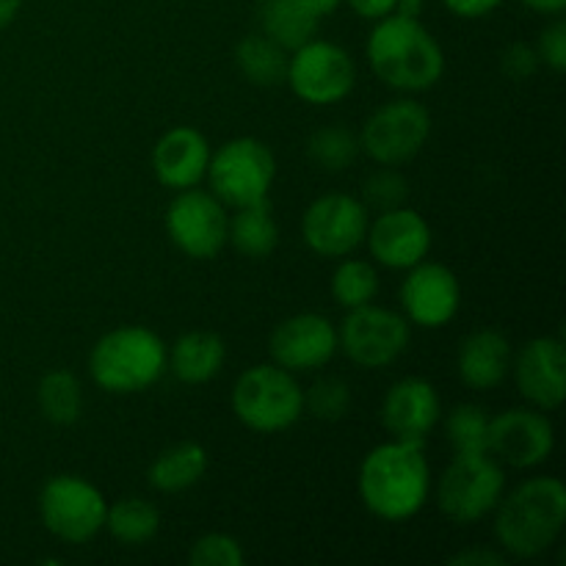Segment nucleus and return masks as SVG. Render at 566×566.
Here are the masks:
<instances>
[{
	"mask_svg": "<svg viewBox=\"0 0 566 566\" xmlns=\"http://www.w3.org/2000/svg\"><path fill=\"white\" fill-rule=\"evenodd\" d=\"M359 497L365 509L387 523L415 517L429 501L431 473L423 442L392 440L374 448L359 468Z\"/></svg>",
	"mask_w": 566,
	"mask_h": 566,
	"instance_id": "obj_1",
	"label": "nucleus"
},
{
	"mask_svg": "<svg viewBox=\"0 0 566 566\" xmlns=\"http://www.w3.org/2000/svg\"><path fill=\"white\" fill-rule=\"evenodd\" d=\"M365 53L376 77L401 92H426L446 72L440 42L412 17L387 14L376 20Z\"/></svg>",
	"mask_w": 566,
	"mask_h": 566,
	"instance_id": "obj_2",
	"label": "nucleus"
},
{
	"mask_svg": "<svg viewBox=\"0 0 566 566\" xmlns=\"http://www.w3.org/2000/svg\"><path fill=\"white\" fill-rule=\"evenodd\" d=\"M495 536L514 558H536L558 539L566 523V486L553 475L520 484L497 503Z\"/></svg>",
	"mask_w": 566,
	"mask_h": 566,
	"instance_id": "obj_3",
	"label": "nucleus"
},
{
	"mask_svg": "<svg viewBox=\"0 0 566 566\" xmlns=\"http://www.w3.org/2000/svg\"><path fill=\"white\" fill-rule=\"evenodd\" d=\"M169 352L147 326H122L99 337L88 357L94 385L125 396L153 387L164 376Z\"/></svg>",
	"mask_w": 566,
	"mask_h": 566,
	"instance_id": "obj_4",
	"label": "nucleus"
},
{
	"mask_svg": "<svg viewBox=\"0 0 566 566\" xmlns=\"http://www.w3.org/2000/svg\"><path fill=\"white\" fill-rule=\"evenodd\" d=\"M232 412L258 434L285 431L302 418L304 392L291 370L276 363L243 370L232 390Z\"/></svg>",
	"mask_w": 566,
	"mask_h": 566,
	"instance_id": "obj_5",
	"label": "nucleus"
},
{
	"mask_svg": "<svg viewBox=\"0 0 566 566\" xmlns=\"http://www.w3.org/2000/svg\"><path fill=\"white\" fill-rule=\"evenodd\" d=\"M506 475L492 453H457L437 484V503L448 520L470 525L495 512Z\"/></svg>",
	"mask_w": 566,
	"mask_h": 566,
	"instance_id": "obj_6",
	"label": "nucleus"
},
{
	"mask_svg": "<svg viewBox=\"0 0 566 566\" xmlns=\"http://www.w3.org/2000/svg\"><path fill=\"white\" fill-rule=\"evenodd\" d=\"M205 175H208L213 197L232 208H243V205L269 199L276 177V160L263 142L243 136L216 149Z\"/></svg>",
	"mask_w": 566,
	"mask_h": 566,
	"instance_id": "obj_7",
	"label": "nucleus"
},
{
	"mask_svg": "<svg viewBox=\"0 0 566 566\" xmlns=\"http://www.w3.org/2000/svg\"><path fill=\"white\" fill-rule=\"evenodd\" d=\"M105 512H108V503L103 492L81 475H55L39 495V514H42L44 528L55 539L70 542V545L94 539L105 528Z\"/></svg>",
	"mask_w": 566,
	"mask_h": 566,
	"instance_id": "obj_8",
	"label": "nucleus"
},
{
	"mask_svg": "<svg viewBox=\"0 0 566 566\" xmlns=\"http://www.w3.org/2000/svg\"><path fill=\"white\" fill-rule=\"evenodd\" d=\"M285 81L304 103L335 105L352 94L357 83V66L340 44L310 39L287 59Z\"/></svg>",
	"mask_w": 566,
	"mask_h": 566,
	"instance_id": "obj_9",
	"label": "nucleus"
},
{
	"mask_svg": "<svg viewBox=\"0 0 566 566\" xmlns=\"http://www.w3.org/2000/svg\"><path fill=\"white\" fill-rule=\"evenodd\" d=\"M431 133V116L415 99H392L368 116L359 133V149L381 166H401L423 149Z\"/></svg>",
	"mask_w": 566,
	"mask_h": 566,
	"instance_id": "obj_10",
	"label": "nucleus"
},
{
	"mask_svg": "<svg viewBox=\"0 0 566 566\" xmlns=\"http://www.w3.org/2000/svg\"><path fill=\"white\" fill-rule=\"evenodd\" d=\"M407 343L409 321L392 310L376 307L374 302L348 310L346 321L337 329V348H343L354 365L368 370H379L396 363Z\"/></svg>",
	"mask_w": 566,
	"mask_h": 566,
	"instance_id": "obj_11",
	"label": "nucleus"
},
{
	"mask_svg": "<svg viewBox=\"0 0 566 566\" xmlns=\"http://www.w3.org/2000/svg\"><path fill=\"white\" fill-rule=\"evenodd\" d=\"M227 216L224 202L208 191H197V186L186 188L171 199L166 210V230L175 247L193 260H210L227 243Z\"/></svg>",
	"mask_w": 566,
	"mask_h": 566,
	"instance_id": "obj_12",
	"label": "nucleus"
},
{
	"mask_svg": "<svg viewBox=\"0 0 566 566\" xmlns=\"http://www.w3.org/2000/svg\"><path fill=\"white\" fill-rule=\"evenodd\" d=\"M302 235L321 258H346L368 235V210L348 193H326L304 213Z\"/></svg>",
	"mask_w": 566,
	"mask_h": 566,
	"instance_id": "obj_13",
	"label": "nucleus"
},
{
	"mask_svg": "<svg viewBox=\"0 0 566 566\" xmlns=\"http://www.w3.org/2000/svg\"><path fill=\"white\" fill-rule=\"evenodd\" d=\"M401 285V307L407 321L423 326V329H437V326L451 324L453 315L462 304V287H459L457 274L442 263H423L407 269Z\"/></svg>",
	"mask_w": 566,
	"mask_h": 566,
	"instance_id": "obj_14",
	"label": "nucleus"
},
{
	"mask_svg": "<svg viewBox=\"0 0 566 566\" xmlns=\"http://www.w3.org/2000/svg\"><path fill=\"white\" fill-rule=\"evenodd\" d=\"M556 446L553 423L542 409H506L490 420V453L512 468L547 462Z\"/></svg>",
	"mask_w": 566,
	"mask_h": 566,
	"instance_id": "obj_15",
	"label": "nucleus"
},
{
	"mask_svg": "<svg viewBox=\"0 0 566 566\" xmlns=\"http://www.w3.org/2000/svg\"><path fill=\"white\" fill-rule=\"evenodd\" d=\"M269 352L271 359L291 374L324 368L337 352V329L318 313L291 315L271 332Z\"/></svg>",
	"mask_w": 566,
	"mask_h": 566,
	"instance_id": "obj_16",
	"label": "nucleus"
},
{
	"mask_svg": "<svg viewBox=\"0 0 566 566\" xmlns=\"http://www.w3.org/2000/svg\"><path fill=\"white\" fill-rule=\"evenodd\" d=\"M520 396L536 409H558L566 396V352L562 337H534L512 359Z\"/></svg>",
	"mask_w": 566,
	"mask_h": 566,
	"instance_id": "obj_17",
	"label": "nucleus"
},
{
	"mask_svg": "<svg viewBox=\"0 0 566 566\" xmlns=\"http://www.w3.org/2000/svg\"><path fill=\"white\" fill-rule=\"evenodd\" d=\"M370 254L387 269H412L420 260H426L431 249V227L418 210L392 208L376 216L374 224H368Z\"/></svg>",
	"mask_w": 566,
	"mask_h": 566,
	"instance_id": "obj_18",
	"label": "nucleus"
},
{
	"mask_svg": "<svg viewBox=\"0 0 566 566\" xmlns=\"http://www.w3.org/2000/svg\"><path fill=\"white\" fill-rule=\"evenodd\" d=\"M440 420V396L434 385L418 376L396 381L381 401V423L396 440L423 442Z\"/></svg>",
	"mask_w": 566,
	"mask_h": 566,
	"instance_id": "obj_19",
	"label": "nucleus"
},
{
	"mask_svg": "<svg viewBox=\"0 0 566 566\" xmlns=\"http://www.w3.org/2000/svg\"><path fill=\"white\" fill-rule=\"evenodd\" d=\"M210 164V147L193 127H171L158 138L153 149V169L160 186L171 191L193 188L205 177Z\"/></svg>",
	"mask_w": 566,
	"mask_h": 566,
	"instance_id": "obj_20",
	"label": "nucleus"
},
{
	"mask_svg": "<svg viewBox=\"0 0 566 566\" xmlns=\"http://www.w3.org/2000/svg\"><path fill=\"white\" fill-rule=\"evenodd\" d=\"M459 376L473 390H492L512 370V346L495 329H479L468 335L459 346Z\"/></svg>",
	"mask_w": 566,
	"mask_h": 566,
	"instance_id": "obj_21",
	"label": "nucleus"
},
{
	"mask_svg": "<svg viewBox=\"0 0 566 566\" xmlns=\"http://www.w3.org/2000/svg\"><path fill=\"white\" fill-rule=\"evenodd\" d=\"M227 357L224 340L213 332H188L177 337L169 354V368L186 385H205L221 370Z\"/></svg>",
	"mask_w": 566,
	"mask_h": 566,
	"instance_id": "obj_22",
	"label": "nucleus"
},
{
	"mask_svg": "<svg viewBox=\"0 0 566 566\" xmlns=\"http://www.w3.org/2000/svg\"><path fill=\"white\" fill-rule=\"evenodd\" d=\"M227 241L243 258H269L276 249V243H280V227H276L274 213H271L269 199H260V202L238 208V213L230 219V227H227Z\"/></svg>",
	"mask_w": 566,
	"mask_h": 566,
	"instance_id": "obj_23",
	"label": "nucleus"
},
{
	"mask_svg": "<svg viewBox=\"0 0 566 566\" xmlns=\"http://www.w3.org/2000/svg\"><path fill=\"white\" fill-rule=\"evenodd\" d=\"M260 25H263V33L271 42L293 53V50L302 48L315 36L318 17L310 14L298 0H263Z\"/></svg>",
	"mask_w": 566,
	"mask_h": 566,
	"instance_id": "obj_24",
	"label": "nucleus"
},
{
	"mask_svg": "<svg viewBox=\"0 0 566 566\" xmlns=\"http://www.w3.org/2000/svg\"><path fill=\"white\" fill-rule=\"evenodd\" d=\"M208 470V453L199 442H177L166 448L149 468V484L158 492H182Z\"/></svg>",
	"mask_w": 566,
	"mask_h": 566,
	"instance_id": "obj_25",
	"label": "nucleus"
},
{
	"mask_svg": "<svg viewBox=\"0 0 566 566\" xmlns=\"http://www.w3.org/2000/svg\"><path fill=\"white\" fill-rule=\"evenodd\" d=\"M287 50L271 42L265 33H249L238 42L235 61L249 83L254 86H276L287 77Z\"/></svg>",
	"mask_w": 566,
	"mask_h": 566,
	"instance_id": "obj_26",
	"label": "nucleus"
},
{
	"mask_svg": "<svg viewBox=\"0 0 566 566\" xmlns=\"http://www.w3.org/2000/svg\"><path fill=\"white\" fill-rule=\"evenodd\" d=\"M105 528L119 545H147L160 528V514L144 497H125L105 512Z\"/></svg>",
	"mask_w": 566,
	"mask_h": 566,
	"instance_id": "obj_27",
	"label": "nucleus"
},
{
	"mask_svg": "<svg viewBox=\"0 0 566 566\" xmlns=\"http://www.w3.org/2000/svg\"><path fill=\"white\" fill-rule=\"evenodd\" d=\"M39 409L44 418L55 426H70L81 418L83 392L81 381L70 370H50L42 381H39Z\"/></svg>",
	"mask_w": 566,
	"mask_h": 566,
	"instance_id": "obj_28",
	"label": "nucleus"
},
{
	"mask_svg": "<svg viewBox=\"0 0 566 566\" xmlns=\"http://www.w3.org/2000/svg\"><path fill=\"white\" fill-rule=\"evenodd\" d=\"M379 293V274L365 260H343L332 274V296L343 310H357L370 304Z\"/></svg>",
	"mask_w": 566,
	"mask_h": 566,
	"instance_id": "obj_29",
	"label": "nucleus"
},
{
	"mask_svg": "<svg viewBox=\"0 0 566 566\" xmlns=\"http://www.w3.org/2000/svg\"><path fill=\"white\" fill-rule=\"evenodd\" d=\"M490 415L475 403L453 407L446 418L448 442L457 453H490Z\"/></svg>",
	"mask_w": 566,
	"mask_h": 566,
	"instance_id": "obj_30",
	"label": "nucleus"
},
{
	"mask_svg": "<svg viewBox=\"0 0 566 566\" xmlns=\"http://www.w3.org/2000/svg\"><path fill=\"white\" fill-rule=\"evenodd\" d=\"M307 153L315 166L326 171H343L357 160L359 138L346 127H321L310 136Z\"/></svg>",
	"mask_w": 566,
	"mask_h": 566,
	"instance_id": "obj_31",
	"label": "nucleus"
},
{
	"mask_svg": "<svg viewBox=\"0 0 566 566\" xmlns=\"http://www.w3.org/2000/svg\"><path fill=\"white\" fill-rule=\"evenodd\" d=\"M409 197V186L403 180L401 171L396 166H385V169L374 171V175L365 177L363 182V199L365 210H374V213H385V210L401 208Z\"/></svg>",
	"mask_w": 566,
	"mask_h": 566,
	"instance_id": "obj_32",
	"label": "nucleus"
},
{
	"mask_svg": "<svg viewBox=\"0 0 566 566\" xmlns=\"http://www.w3.org/2000/svg\"><path fill=\"white\" fill-rule=\"evenodd\" d=\"M352 407V390L346 381L326 376L318 379L307 392H304V409L318 420H340Z\"/></svg>",
	"mask_w": 566,
	"mask_h": 566,
	"instance_id": "obj_33",
	"label": "nucleus"
},
{
	"mask_svg": "<svg viewBox=\"0 0 566 566\" xmlns=\"http://www.w3.org/2000/svg\"><path fill=\"white\" fill-rule=\"evenodd\" d=\"M188 562L193 566H243L247 556H243L241 542L232 539L227 534H205L191 547Z\"/></svg>",
	"mask_w": 566,
	"mask_h": 566,
	"instance_id": "obj_34",
	"label": "nucleus"
},
{
	"mask_svg": "<svg viewBox=\"0 0 566 566\" xmlns=\"http://www.w3.org/2000/svg\"><path fill=\"white\" fill-rule=\"evenodd\" d=\"M539 61H545L553 72L566 70V22L556 20L539 33V44H536Z\"/></svg>",
	"mask_w": 566,
	"mask_h": 566,
	"instance_id": "obj_35",
	"label": "nucleus"
},
{
	"mask_svg": "<svg viewBox=\"0 0 566 566\" xmlns=\"http://www.w3.org/2000/svg\"><path fill=\"white\" fill-rule=\"evenodd\" d=\"M501 70L506 72L512 81H528V77L539 70V53H536V48H531V44H509L501 53Z\"/></svg>",
	"mask_w": 566,
	"mask_h": 566,
	"instance_id": "obj_36",
	"label": "nucleus"
},
{
	"mask_svg": "<svg viewBox=\"0 0 566 566\" xmlns=\"http://www.w3.org/2000/svg\"><path fill=\"white\" fill-rule=\"evenodd\" d=\"M451 14L462 17V20H475V17H486L495 11L503 0H442Z\"/></svg>",
	"mask_w": 566,
	"mask_h": 566,
	"instance_id": "obj_37",
	"label": "nucleus"
},
{
	"mask_svg": "<svg viewBox=\"0 0 566 566\" xmlns=\"http://www.w3.org/2000/svg\"><path fill=\"white\" fill-rule=\"evenodd\" d=\"M448 564L453 566H506V558L495 551H464L457 553Z\"/></svg>",
	"mask_w": 566,
	"mask_h": 566,
	"instance_id": "obj_38",
	"label": "nucleus"
},
{
	"mask_svg": "<svg viewBox=\"0 0 566 566\" xmlns=\"http://www.w3.org/2000/svg\"><path fill=\"white\" fill-rule=\"evenodd\" d=\"M354 9V14L365 17V20H381V17L396 11V0H346Z\"/></svg>",
	"mask_w": 566,
	"mask_h": 566,
	"instance_id": "obj_39",
	"label": "nucleus"
},
{
	"mask_svg": "<svg viewBox=\"0 0 566 566\" xmlns=\"http://www.w3.org/2000/svg\"><path fill=\"white\" fill-rule=\"evenodd\" d=\"M298 3H302L310 14H315L321 20V17H326V14H332V11L340 9L343 0H298Z\"/></svg>",
	"mask_w": 566,
	"mask_h": 566,
	"instance_id": "obj_40",
	"label": "nucleus"
},
{
	"mask_svg": "<svg viewBox=\"0 0 566 566\" xmlns=\"http://www.w3.org/2000/svg\"><path fill=\"white\" fill-rule=\"evenodd\" d=\"M523 3L539 14H562L566 9V0H523Z\"/></svg>",
	"mask_w": 566,
	"mask_h": 566,
	"instance_id": "obj_41",
	"label": "nucleus"
},
{
	"mask_svg": "<svg viewBox=\"0 0 566 566\" xmlns=\"http://www.w3.org/2000/svg\"><path fill=\"white\" fill-rule=\"evenodd\" d=\"M392 14L420 20V14H423V0H396V11H392Z\"/></svg>",
	"mask_w": 566,
	"mask_h": 566,
	"instance_id": "obj_42",
	"label": "nucleus"
},
{
	"mask_svg": "<svg viewBox=\"0 0 566 566\" xmlns=\"http://www.w3.org/2000/svg\"><path fill=\"white\" fill-rule=\"evenodd\" d=\"M20 6H22V0H0V28L11 25V22L17 20V14H20Z\"/></svg>",
	"mask_w": 566,
	"mask_h": 566,
	"instance_id": "obj_43",
	"label": "nucleus"
}]
</instances>
